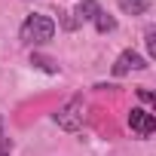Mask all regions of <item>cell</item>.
<instances>
[{
    "instance_id": "cell-1",
    "label": "cell",
    "mask_w": 156,
    "mask_h": 156,
    "mask_svg": "<svg viewBox=\"0 0 156 156\" xmlns=\"http://www.w3.org/2000/svg\"><path fill=\"white\" fill-rule=\"evenodd\" d=\"M52 37H55V19H52V16H46V12H31V16H25V22H22V28H19L22 46L37 49V46H46Z\"/></svg>"
},
{
    "instance_id": "cell-2",
    "label": "cell",
    "mask_w": 156,
    "mask_h": 156,
    "mask_svg": "<svg viewBox=\"0 0 156 156\" xmlns=\"http://www.w3.org/2000/svg\"><path fill=\"white\" fill-rule=\"evenodd\" d=\"M52 122H55L58 129H64V132H80L83 122H86V98H83L80 92L70 95V98L52 113Z\"/></svg>"
},
{
    "instance_id": "cell-3",
    "label": "cell",
    "mask_w": 156,
    "mask_h": 156,
    "mask_svg": "<svg viewBox=\"0 0 156 156\" xmlns=\"http://www.w3.org/2000/svg\"><path fill=\"white\" fill-rule=\"evenodd\" d=\"M147 67H150V58H144L138 49H122L110 70H113V76H126V73H141Z\"/></svg>"
},
{
    "instance_id": "cell-4",
    "label": "cell",
    "mask_w": 156,
    "mask_h": 156,
    "mask_svg": "<svg viewBox=\"0 0 156 156\" xmlns=\"http://www.w3.org/2000/svg\"><path fill=\"white\" fill-rule=\"evenodd\" d=\"M129 129L138 135V138H150L153 132H156V116H153V110H147V107H132V113H129Z\"/></svg>"
},
{
    "instance_id": "cell-5",
    "label": "cell",
    "mask_w": 156,
    "mask_h": 156,
    "mask_svg": "<svg viewBox=\"0 0 156 156\" xmlns=\"http://www.w3.org/2000/svg\"><path fill=\"white\" fill-rule=\"evenodd\" d=\"M101 9H104V6L98 3V0H80V3H76V9H73V19L80 22V25H92V22L98 19Z\"/></svg>"
},
{
    "instance_id": "cell-6",
    "label": "cell",
    "mask_w": 156,
    "mask_h": 156,
    "mask_svg": "<svg viewBox=\"0 0 156 156\" xmlns=\"http://www.w3.org/2000/svg\"><path fill=\"white\" fill-rule=\"evenodd\" d=\"M31 64H34L37 70H43V73H52V76H55V73H61V64H58L55 58H49V55L37 52V49L31 52Z\"/></svg>"
},
{
    "instance_id": "cell-7",
    "label": "cell",
    "mask_w": 156,
    "mask_h": 156,
    "mask_svg": "<svg viewBox=\"0 0 156 156\" xmlns=\"http://www.w3.org/2000/svg\"><path fill=\"white\" fill-rule=\"evenodd\" d=\"M116 6L126 16H147L150 12V0H116Z\"/></svg>"
},
{
    "instance_id": "cell-8",
    "label": "cell",
    "mask_w": 156,
    "mask_h": 156,
    "mask_svg": "<svg viewBox=\"0 0 156 156\" xmlns=\"http://www.w3.org/2000/svg\"><path fill=\"white\" fill-rule=\"evenodd\" d=\"M92 25H95V31H98V34H113V31H116V19H113L107 9H101V12H98V19H95Z\"/></svg>"
},
{
    "instance_id": "cell-9",
    "label": "cell",
    "mask_w": 156,
    "mask_h": 156,
    "mask_svg": "<svg viewBox=\"0 0 156 156\" xmlns=\"http://www.w3.org/2000/svg\"><path fill=\"white\" fill-rule=\"evenodd\" d=\"M58 25H61L64 31H76V28H80V22H76L73 12H67V9H58Z\"/></svg>"
},
{
    "instance_id": "cell-10",
    "label": "cell",
    "mask_w": 156,
    "mask_h": 156,
    "mask_svg": "<svg viewBox=\"0 0 156 156\" xmlns=\"http://www.w3.org/2000/svg\"><path fill=\"white\" fill-rule=\"evenodd\" d=\"M0 156H12V138L3 132V113H0Z\"/></svg>"
},
{
    "instance_id": "cell-11",
    "label": "cell",
    "mask_w": 156,
    "mask_h": 156,
    "mask_svg": "<svg viewBox=\"0 0 156 156\" xmlns=\"http://www.w3.org/2000/svg\"><path fill=\"white\" fill-rule=\"evenodd\" d=\"M144 46H147V55L153 58L156 55V28L153 25H147V31H144Z\"/></svg>"
},
{
    "instance_id": "cell-12",
    "label": "cell",
    "mask_w": 156,
    "mask_h": 156,
    "mask_svg": "<svg viewBox=\"0 0 156 156\" xmlns=\"http://www.w3.org/2000/svg\"><path fill=\"white\" fill-rule=\"evenodd\" d=\"M138 98L144 101V107H147V110L153 107V92H150V89H138Z\"/></svg>"
}]
</instances>
